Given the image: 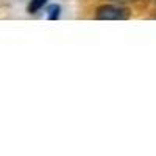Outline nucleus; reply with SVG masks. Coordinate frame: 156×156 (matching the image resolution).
<instances>
[{"instance_id": "7ed1b4c3", "label": "nucleus", "mask_w": 156, "mask_h": 156, "mask_svg": "<svg viewBox=\"0 0 156 156\" xmlns=\"http://www.w3.org/2000/svg\"><path fill=\"white\" fill-rule=\"evenodd\" d=\"M48 2V0H30V3H28V12L30 14H36L37 11H41L44 6H45V3Z\"/></svg>"}, {"instance_id": "20e7f679", "label": "nucleus", "mask_w": 156, "mask_h": 156, "mask_svg": "<svg viewBox=\"0 0 156 156\" xmlns=\"http://www.w3.org/2000/svg\"><path fill=\"white\" fill-rule=\"evenodd\" d=\"M111 2H117V3H125V2H131V0H111Z\"/></svg>"}, {"instance_id": "f03ea898", "label": "nucleus", "mask_w": 156, "mask_h": 156, "mask_svg": "<svg viewBox=\"0 0 156 156\" xmlns=\"http://www.w3.org/2000/svg\"><path fill=\"white\" fill-rule=\"evenodd\" d=\"M59 16H61V5L53 3V5L47 6V19L48 20H58Z\"/></svg>"}, {"instance_id": "f257e3e1", "label": "nucleus", "mask_w": 156, "mask_h": 156, "mask_svg": "<svg viewBox=\"0 0 156 156\" xmlns=\"http://www.w3.org/2000/svg\"><path fill=\"white\" fill-rule=\"evenodd\" d=\"M129 17V9L122 5L106 3L97 8L95 19L98 20H126Z\"/></svg>"}]
</instances>
